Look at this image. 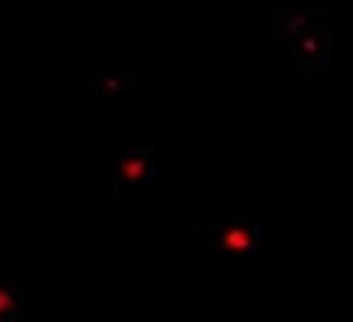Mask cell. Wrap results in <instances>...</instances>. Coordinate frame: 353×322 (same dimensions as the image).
Instances as JSON below:
<instances>
[{
	"instance_id": "6da1fadb",
	"label": "cell",
	"mask_w": 353,
	"mask_h": 322,
	"mask_svg": "<svg viewBox=\"0 0 353 322\" xmlns=\"http://www.w3.org/2000/svg\"><path fill=\"white\" fill-rule=\"evenodd\" d=\"M26 310L24 294L7 270V264H0V320H13Z\"/></svg>"
},
{
	"instance_id": "7a4b0ae2",
	"label": "cell",
	"mask_w": 353,
	"mask_h": 322,
	"mask_svg": "<svg viewBox=\"0 0 353 322\" xmlns=\"http://www.w3.org/2000/svg\"><path fill=\"white\" fill-rule=\"evenodd\" d=\"M223 244H225V248H229V250H244V248H249L251 239H249V233L244 231V229L232 226V229H229V231L223 235Z\"/></svg>"
}]
</instances>
